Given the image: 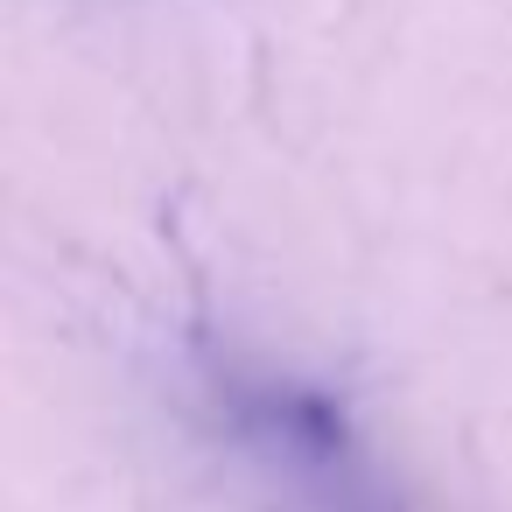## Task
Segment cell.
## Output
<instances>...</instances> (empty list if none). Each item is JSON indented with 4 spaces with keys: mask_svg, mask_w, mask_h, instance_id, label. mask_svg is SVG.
Here are the masks:
<instances>
[{
    "mask_svg": "<svg viewBox=\"0 0 512 512\" xmlns=\"http://www.w3.org/2000/svg\"><path fill=\"white\" fill-rule=\"evenodd\" d=\"M211 407L232 428V442L260 463V477L274 491H288V505H302V512H400L393 491L379 484V463L351 442L344 414L323 393L274 379V372L218 365Z\"/></svg>",
    "mask_w": 512,
    "mask_h": 512,
    "instance_id": "6da1fadb",
    "label": "cell"
}]
</instances>
